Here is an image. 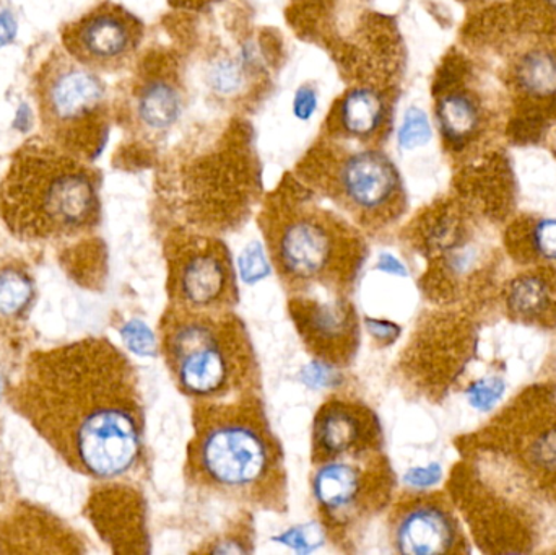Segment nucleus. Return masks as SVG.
<instances>
[{
    "mask_svg": "<svg viewBox=\"0 0 556 555\" xmlns=\"http://www.w3.org/2000/svg\"><path fill=\"white\" fill-rule=\"evenodd\" d=\"M280 541L293 547V550L300 551V553H309L311 550L316 547V541L311 538V530H307V528H296V530L288 531L287 534L280 538Z\"/></svg>",
    "mask_w": 556,
    "mask_h": 555,
    "instance_id": "nucleus-29",
    "label": "nucleus"
},
{
    "mask_svg": "<svg viewBox=\"0 0 556 555\" xmlns=\"http://www.w3.org/2000/svg\"><path fill=\"white\" fill-rule=\"evenodd\" d=\"M267 237L277 269L293 290L327 289L339 295L362 266V243L327 217L294 214Z\"/></svg>",
    "mask_w": 556,
    "mask_h": 555,
    "instance_id": "nucleus-6",
    "label": "nucleus"
},
{
    "mask_svg": "<svg viewBox=\"0 0 556 555\" xmlns=\"http://www.w3.org/2000/svg\"><path fill=\"white\" fill-rule=\"evenodd\" d=\"M431 139V124L427 113L420 108H408L399 127V146L404 150H414L427 146Z\"/></svg>",
    "mask_w": 556,
    "mask_h": 555,
    "instance_id": "nucleus-21",
    "label": "nucleus"
},
{
    "mask_svg": "<svg viewBox=\"0 0 556 555\" xmlns=\"http://www.w3.org/2000/svg\"><path fill=\"white\" fill-rule=\"evenodd\" d=\"M16 33V23L9 12L0 13V48L13 41Z\"/></svg>",
    "mask_w": 556,
    "mask_h": 555,
    "instance_id": "nucleus-31",
    "label": "nucleus"
},
{
    "mask_svg": "<svg viewBox=\"0 0 556 555\" xmlns=\"http://www.w3.org/2000/svg\"><path fill=\"white\" fill-rule=\"evenodd\" d=\"M343 199L365 215H382L395 202L399 178L388 156L372 150L355 153L339 172Z\"/></svg>",
    "mask_w": 556,
    "mask_h": 555,
    "instance_id": "nucleus-12",
    "label": "nucleus"
},
{
    "mask_svg": "<svg viewBox=\"0 0 556 555\" xmlns=\"http://www.w3.org/2000/svg\"><path fill=\"white\" fill-rule=\"evenodd\" d=\"M509 312L521 321H556V286L544 270L521 274L506 292Z\"/></svg>",
    "mask_w": 556,
    "mask_h": 555,
    "instance_id": "nucleus-14",
    "label": "nucleus"
},
{
    "mask_svg": "<svg viewBox=\"0 0 556 555\" xmlns=\"http://www.w3.org/2000/svg\"><path fill=\"white\" fill-rule=\"evenodd\" d=\"M379 267H381V270H384V273L397 274V276H405V274H407L405 273V267L402 266L395 257H392L391 254H382V256L379 257Z\"/></svg>",
    "mask_w": 556,
    "mask_h": 555,
    "instance_id": "nucleus-33",
    "label": "nucleus"
},
{
    "mask_svg": "<svg viewBox=\"0 0 556 555\" xmlns=\"http://www.w3.org/2000/svg\"><path fill=\"white\" fill-rule=\"evenodd\" d=\"M10 488H12V475H10L5 452L0 449V502L5 501Z\"/></svg>",
    "mask_w": 556,
    "mask_h": 555,
    "instance_id": "nucleus-32",
    "label": "nucleus"
},
{
    "mask_svg": "<svg viewBox=\"0 0 556 555\" xmlns=\"http://www.w3.org/2000/svg\"><path fill=\"white\" fill-rule=\"evenodd\" d=\"M5 400L78 475L110 481L139 462L143 417L136 371L108 339L31 352Z\"/></svg>",
    "mask_w": 556,
    "mask_h": 555,
    "instance_id": "nucleus-1",
    "label": "nucleus"
},
{
    "mask_svg": "<svg viewBox=\"0 0 556 555\" xmlns=\"http://www.w3.org/2000/svg\"><path fill=\"white\" fill-rule=\"evenodd\" d=\"M366 326H368L371 335L381 342L395 341L399 338V332H401L399 326L392 325L389 321H381V319H368Z\"/></svg>",
    "mask_w": 556,
    "mask_h": 555,
    "instance_id": "nucleus-30",
    "label": "nucleus"
},
{
    "mask_svg": "<svg viewBox=\"0 0 556 555\" xmlns=\"http://www.w3.org/2000/svg\"><path fill=\"white\" fill-rule=\"evenodd\" d=\"M241 279L248 283H256L269 274L266 253L260 243L250 244L240 256Z\"/></svg>",
    "mask_w": 556,
    "mask_h": 555,
    "instance_id": "nucleus-24",
    "label": "nucleus"
},
{
    "mask_svg": "<svg viewBox=\"0 0 556 555\" xmlns=\"http://www.w3.org/2000/svg\"><path fill=\"white\" fill-rule=\"evenodd\" d=\"M441 479V469L438 465L428 466V468L412 469L407 475L408 484L414 488L425 489L437 484Z\"/></svg>",
    "mask_w": 556,
    "mask_h": 555,
    "instance_id": "nucleus-28",
    "label": "nucleus"
},
{
    "mask_svg": "<svg viewBox=\"0 0 556 555\" xmlns=\"http://www.w3.org/2000/svg\"><path fill=\"white\" fill-rule=\"evenodd\" d=\"M378 422L362 404L329 401L317 413L314 445L319 459L369 458L379 449Z\"/></svg>",
    "mask_w": 556,
    "mask_h": 555,
    "instance_id": "nucleus-11",
    "label": "nucleus"
},
{
    "mask_svg": "<svg viewBox=\"0 0 556 555\" xmlns=\"http://www.w3.org/2000/svg\"><path fill=\"white\" fill-rule=\"evenodd\" d=\"M244 67L235 59H218L208 68V84L212 90L224 97L237 94L244 87Z\"/></svg>",
    "mask_w": 556,
    "mask_h": 555,
    "instance_id": "nucleus-22",
    "label": "nucleus"
},
{
    "mask_svg": "<svg viewBox=\"0 0 556 555\" xmlns=\"http://www.w3.org/2000/svg\"><path fill=\"white\" fill-rule=\"evenodd\" d=\"M176 306L225 312L235 299L228 251L217 243L194 244L175 257Z\"/></svg>",
    "mask_w": 556,
    "mask_h": 555,
    "instance_id": "nucleus-8",
    "label": "nucleus"
},
{
    "mask_svg": "<svg viewBox=\"0 0 556 555\" xmlns=\"http://www.w3.org/2000/svg\"><path fill=\"white\" fill-rule=\"evenodd\" d=\"M392 543L397 553L427 555L459 553L464 540L450 505L428 495L399 507L392 521Z\"/></svg>",
    "mask_w": 556,
    "mask_h": 555,
    "instance_id": "nucleus-9",
    "label": "nucleus"
},
{
    "mask_svg": "<svg viewBox=\"0 0 556 555\" xmlns=\"http://www.w3.org/2000/svg\"><path fill=\"white\" fill-rule=\"evenodd\" d=\"M7 367L5 361H3L2 354H0V401L5 400L7 390H9V383H7Z\"/></svg>",
    "mask_w": 556,
    "mask_h": 555,
    "instance_id": "nucleus-34",
    "label": "nucleus"
},
{
    "mask_svg": "<svg viewBox=\"0 0 556 555\" xmlns=\"http://www.w3.org/2000/svg\"><path fill=\"white\" fill-rule=\"evenodd\" d=\"M519 254L529 256L532 261L556 264V218H544L532 224Z\"/></svg>",
    "mask_w": 556,
    "mask_h": 555,
    "instance_id": "nucleus-20",
    "label": "nucleus"
},
{
    "mask_svg": "<svg viewBox=\"0 0 556 555\" xmlns=\"http://www.w3.org/2000/svg\"><path fill=\"white\" fill-rule=\"evenodd\" d=\"M319 106V94L309 85L298 88L293 97V114L301 123H307Z\"/></svg>",
    "mask_w": 556,
    "mask_h": 555,
    "instance_id": "nucleus-26",
    "label": "nucleus"
},
{
    "mask_svg": "<svg viewBox=\"0 0 556 555\" xmlns=\"http://www.w3.org/2000/svg\"><path fill=\"white\" fill-rule=\"evenodd\" d=\"M35 297V287L25 270L16 267L0 269V316H16L25 312Z\"/></svg>",
    "mask_w": 556,
    "mask_h": 555,
    "instance_id": "nucleus-18",
    "label": "nucleus"
},
{
    "mask_svg": "<svg viewBox=\"0 0 556 555\" xmlns=\"http://www.w3.org/2000/svg\"><path fill=\"white\" fill-rule=\"evenodd\" d=\"M506 383L498 377H486L470 384L467 398L479 411H490L505 394Z\"/></svg>",
    "mask_w": 556,
    "mask_h": 555,
    "instance_id": "nucleus-23",
    "label": "nucleus"
},
{
    "mask_svg": "<svg viewBox=\"0 0 556 555\" xmlns=\"http://www.w3.org/2000/svg\"><path fill=\"white\" fill-rule=\"evenodd\" d=\"M140 26L114 3H100L61 28V46L94 72L117 71L136 51Z\"/></svg>",
    "mask_w": 556,
    "mask_h": 555,
    "instance_id": "nucleus-7",
    "label": "nucleus"
},
{
    "mask_svg": "<svg viewBox=\"0 0 556 555\" xmlns=\"http://www.w3.org/2000/svg\"><path fill=\"white\" fill-rule=\"evenodd\" d=\"M39 134L61 149L93 162L103 152L110 130L106 85L55 46L31 78Z\"/></svg>",
    "mask_w": 556,
    "mask_h": 555,
    "instance_id": "nucleus-4",
    "label": "nucleus"
},
{
    "mask_svg": "<svg viewBox=\"0 0 556 555\" xmlns=\"http://www.w3.org/2000/svg\"><path fill=\"white\" fill-rule=\"evenodd\" d=\"M291 315L306 344L330 364H343L352 357L358 341V325L352 306L343 297L330 300L298 295L291 302Z\"/></svg>",
    "mask_w": 556,
    "mask_h": 555,
    "instance_id": "nucleus-10",
    "label": "nucleus"
},
{
    "mask_svg": "<svg viewBox=\"0 0 556 555\" xmlns=\"http://www.w3.org/2000/svg\"><path fill=\"white\" fill-rule=\"evenodd\" d=\"M547 2L551 3V5H554L556 9V0H547Z\"/></svg>",
    "mask_w": 556,
    "mask_h": 555,
    "instance_id": "nucleus-35",
    "label": "nucleus"
},
{
    "mask_svg": "<svg viewBox=\"0 0 556 555\" xmlns=\"http://www.w3.org/2000/svg\"><path fill=\"white\" fill-rule=\"evenodd\" d=\"M479 119L476 104L463 93L446 94L438 106L441 130L451 142L467 139L479 126Z\"/></svg>",
    "mask_w": 556,
    "mask_h": 555,
    "instance_id": "nucleus-17",
    "label": "nucleus"
},
{
    "mask_svg": "<svg viewBox=\"0 0 556 555\" xmlns=\"http://www.w3.org/2000/svg\"><path fill=\"white\" fill-rule=\"evenodd\" d=\"M100 214V173L91 162L39 133L16 147L0 179V218L13 237L71 241L90 234Z\"/></svg>",
    "mask_w": 556,
    "mask_h": 555,
    "instance_id": "nucleus-2",
    "label": "nucleus"
},
{
    "mask_svg": "<svg viewBox=\"0 0 556 555\" xmlns=\"http://www.w3.org/2000/svg\"><path fill=\"white\" fill-rule=\"evenodd\" d=\"M181 94L166 80H147L137 90L136 116L147 129H168L181 116Z\"/></svg>",
    "mask_w": 556,
    "mask_h": 555,
    "instance_id": "nucleus-15",
    "label": "nucleus"
},
{
    "mask_svg": "<svg viewBox=\"0 0 556 555\" xmlns=\"http://www.w3.org/2000/svg\"><path fill=\"white\" fill-rule=\"evenodd\" d=\"M189 465L202 484L247 504L277 507L283 488L280 452L256 401L199 411Z\"/></svg>",
    "mask_w": 556,
    "mask_h": 555,
    "instance_id": "nucleus-3",
    "label": "nucleus"
},
{
    "mask_svg": "<svg viewBox=\"0 0 556 555\" xmlns=\"http://www.w3.org/2000/svg\"><path fill=\"white\" fill-rule=\"evenodd\" d=\"M165 354L179 387L198 400H222L250 375L247 336L225 312L176 306L165 321Z\"/></svg>",
    "mask_w": 556,
    "mask_h": 555,
    "instance_id": "nucleus-5",
    "label": "nucleus"
},
{
    "mask_svg": "<svg viewBox=\"0 0 556 555\" xmlns=\"http://www.w3.org/2000/svg\"><path fill=\"white\" fill-rule=\"evenodd\" d=\"M303 381H306L309 387H329V384L337 383V374L329 365L316 361L304 368Z\"/></svg>",
    "mask_w": 556,
    "mask_h": 555,
    "instance_id": "nucleus-27",
    "label": "nucleus"
},
{
    "mask_svg": "<svg viewBox=\"0 0 556 555\" xmlns=\"http://www.w3.org/2000/svg\"><path fill=\"white\" fill-rule=\"evenodd\" d=\"M353 459H327L314 475V497L320 510L337 521H349L369 504L368 472Z\"/></svg>",
    "mask_w": 556,
    "mask_h": 555,
    "instance_id": "nucleus-13",
    "label": "nucleus"
},
{
    "mask_svg": "<svg viewBox=\"0 0 556 555\" xmlns=\"http://www.w3.org/2000/svg\"><path fill=\"white\" fill-rule=\"evenodd\" d=\"M519 78L531 93H554L556 91L555 59L542 52L528 55L519 68Z\"/></svg>",
    "mask_w": 556,
    "mask_h": 555,
    "instance_id": "nucleus-19",
    "label": "nucleus"
},
{
    "mask_svg": "<svg viewBox=\"0 0 556 555\" xmlns=\"http://www.w3.org/2000/svg\"><path fill=\"white\" fill-rule=\"evenodd\" d=\"M339 116L343 130L350 136H371L384 119V100L372 88H355L343 98Z\"/></svg>",
    "mask_w": 556,
    "mask_h": 555,
    "instance_id": "nucleus-16",
    "label": "nucleus"
},
{
    "mask_svg": "<svg viewBox=\"0 0 556 555\" xmlns=\"http://www.w3.org/2000/svg\"><path fill=\"white\" fill-rule=\"evenodd\" d=\"M123 338L126 339L130 351L139 355L155 354V338L152 331L142 321H130L123 329Z\"/></svg>",
    "mask_w": 556,
    "mask_h": 555,
    "instance_id": "nucleus-25",
    "label": "nucleus"
}]
</instances>
